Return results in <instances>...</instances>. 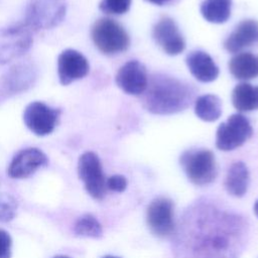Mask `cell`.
Segmentation results:
<instances>
[{
  "label": "cell",
  "mask_w": 258,
  "mask_h": 258,
  "mask_svg": "<svg viewBox=\"0 0 258 258\" xmlns=\"http://www.w3.org/2000/svg\"><path fill=\"white\" fill-rule=\"evenodd\" d=\"M195 89L172 77L153 76L144 92L143 105L149 112L168 115L186 109L195 97Z\"/></svg>",
  "instance_id": "1"
},
{
  "label": "cell",
  "mask_w": 258,
  "mask_h": 258,
  "mask_svg": "<svg viewBox=\"0 0 258 258\" xmlns=\"http://www.w3.org/2000/svg\"><path fill=\"white\" fill-rule=\"evenodd\" d=\"M66 0H31L25 8L23 23L32 30L50 29L66 17Z\"/></svg>",
  "instance_id": "2"
},
{
  "label": "cell",
  "mask_w": 258,
  "mask_h": 258,
  "mask_svg": "<svg viewBox=\"0 0 258 258\" xmlns=\"http://www.w3.org/2000/svg\"><path fill=\"white\" fill-rule=\"evenodd\" d=\"M91 36L96 47L108 55L125 51L130 45V38L126 30L111 18L98 19L92 27Z\"/></svg>",
  "instance_id": "3"
},
{
  "label": "cell",
  "mask_w": 258,
  "mask_h": 258,
  "mask_svg": "<svg viewBox=\"0 0 258 258\" xmlns=\"http://www.w3.org/2000/svg\"><path fill=\"white\" fill-rule=\"evenodd\" d=\"M180 164L188 179L197 185L211 183L217 175L215 155L208 149H190L180 156Z\"/></svg>",
  "instance_id": "4"
},
{
  "label": "cell",
  "mask_w": 258,
  "mask_h": 258,
  "mask_svg": "<svg viewBox=\"0 0 258 258\" xmlns=\"http://www.w3.org/2000/svg\"><path fill=\"white\" fill-rule=\"evenodd\" d=\"M30 29L19 22L0 29V63H7L23 55L32 44Z\"/></svg>",
  "instance_id": "5"
},
{
  "label": "cell",
  "mask_w": 258,
  "mask_h": 258,
  "mask_svg": "<svg viewBox=\"0 0 258 258\" xmlns=\"http://www.w3.org/2000/svg\"><path fill=\"white\" fill-rule=\"evenodd\" d=\"M253 134L248 118L242 114L231 115L220 124L216 134V146L223 151H230L243 145Z\"/></svg>",
  "instance_id": "6"
},
{
  "label": "cell",
  "mask_w": 258,
  "mask_h": 258,
  "mask_svg": "<svg viewBox=\"0 0 258 258\" xmlns=\"http://www.w3.org/2000/svg\"><path fill=\"white\" fill-rule=\"evenodd\" d=\"M78 173L88 194L102 200L106 194V178L99 156L92 151L83 153L78 161Z\"/></svg>",
  "instance_id": "7"
},
{
  "label": "cell",
  "mask_w": 258,
  "mask_h": 258,
  "mask_svg": "<svg viewBox=\"0 0 258 258\" xmlns=\"http://www.w3.org/2000/svg\"><path fill=\"white\" fill-rule=\"evenodd\" d=\"M59 116V109L36 101L28 104L24 109L23 122L35 135L45 136L54 130L58 123Z\"/></svg>",
  "instance_id": "8"
},
{
  "label": "cell",
  "mask_w": 258,
  "mask_h": 258,
  "mask_svg": "<svg viewBox=\"0 0 258 258\" xmlns=\"http://www.w3.org/2000/svg\"><path fill=\"white\" fill-rule=\"evenodd\" d=\"M37 78L31 63H18L10 68L0 79V100L22 93L33 86Z\"/></svg>",
  "instance_id": "9"
},
{
  "label": "cell",
  "mask_w": 258,
  "mask_h": 258,
  "mask_svg": "<svg viewBox=\"0 0 258 258\" xmlns=\"http://www.w3.org/2000/svg\"><path fill=\"white\" fill-rule=\"evenodd\" d=\"M146 221L149 230L157 237H167L174 229L173 204L164 197L154 199L148 206Z\"/></svg>",
  "instance_id": "10"
},
{
  "label": "cell",
  "mask_w": 258,
  "mask_h": 258,
  "mask_svg": "<svg viewBox=\"0 0 258 258\" xmlns=\"http://www.w3.org/2000/svg\"><path fill=\"white\" fill-rule=\"evenodd\" d=\"M47 164L48 158L43 151L36 147H28L19 150L13 156L7 174L11 178H25Z\"/></svg>",
  "instance_id": "11"
},
{
  "label": "cell",
  "mask_w": 258,
  "mask_h": 258,
  "mask_svg": "<svg viewBox=\"0 0 258 258\" xmlns=\"http://www.w3.org/2000/svg\"><path fill=\"white\" fill-rule=\"evenodd\" d=\"M152 36L162 50L169 55H177L185 48V41L173 19L165 16L153 26Z\"/></svg>",
  "instance_id": "12"
},
{
  "label": "cell",
  "mask_w": 258,
  "mask_h": 258,
  "mask_svg": "<svg viewBox=\"0 0 258 258\" xmlns=\"http://www.w3.org/2000/svg\"><path fill=\"white\" fill-rule=\"evenodd\" d=\"M90 66L87 58L78 50L64 49L57 57V75L61 85L83 79L89 73Z\"/></svg>",
  "instance_id": "13"
},
{
  "label": "cell",
  "mask_w": 258,
  "mask_h": 258,
  "mask_svg": "<svg viewBox=\"0 0 258 258\" xmlns=\"http://www.w3.org/2000/svg\"><path fill=\"white\" fill-rule=\"evenodd\" d=\"M116 84L126 94L134 96L143 94L148 85L144 64L138 60H129L124 63L116 75Z\"/></svg>",
  "instance_id": "14"
},
{
  "label": "cell",
  "mask_w": 258,
  "mask_h": 258,
  "mask_svg": "<svg viewBox=\"0 0 258 258\" xmlns=\"http://www.w3.org/2000/svg\"><path fill=\"white\" fill-rule=\"evenodd\" d=\"M256 42H258V21L246 19L230 33L224 42V47L229 52L235 53Z\"/></svg>",
  "instance_id": "15"
},
{
  "label": "cell",
  "mask_w": 258,
  "mask_h": 258,
  "mask_svg": "<svg viewBox=\"0 0 258 258\" xmlns=\"http://www.w3.org/2000/svg\"><path fill=\"white\" fill-rule=\"evenodd\" d=\"M190 74L200 82L210 83L219 76V68L214 59L205 51L195 50L189 52L185 58Z\"/></svg>",
  "instance_id": "16"
},
{
  "label": "cell",
  "mask_w": 258,
  "mask_h": 258,
  "mask_svg": "<svg viewBox=\"0 0 258 258\" xmlns=\"http://www.w3.org/2000/svg\"><path fill=\"white\" fill-rule=\"evenodd\" d=\"M229 71L238 80L246 81L258 77V55L251 52H240L229 61Z\"/></svg>",
  "instance_id": "17"
},
{
  "label": "cell",
  "mask_w": 258,
  "mask_h": 258,
  "mask_svg": "<svg viewBox=\"0 0 258 258\" xmlns=\"http://www.w3.org/2000/svg\"><path fill=\"white\" fill-rule=\"evenodd\" d=\"M249 180V170L246 164L242 161H237L231 165L227 172L225 186L230 195L242 197L248 189Z\"/></svg>",
  "instance_id": "18"
},
{
  "label": "cell",
  "mask_w": 258,
  "mask_h": 258,
  "mask_svg": "<svg viewBox=\"0 0 258 258\" xmlns=\"http://www.w3.org/2000/svg\"><path fill=\"white\" fill-rule=\"evenodd\" d=\"M232 103L239 112L258 110V86L249 83L238 84L232 92Z\"/></svg>",
  "instance_id": "19"
},
{
  "label": "cell",
  "mask_w": 258,
  "mask_h": 258,
  "mask_svg": "<svg viewBox=\"0 0 258 258\" xmlns=\"http://www.w3.org/2000/svg\"><path fill=\"white\" fill-rule=\"evenodd\" d=\"M232 0H205L201 5L203 17L211 23H224L231 16Z\"/></svg>",
  "instance_id": "20"
},
{
  "label": "cell",
  "mask_w": 258,
  "mask_h": 258,
  "mask_svg": "<svg viewBox=\"0 0 258 258\" xmlns=\"http://www.w3.org/2000/svg\"><path fill=\"white\" fill-rule=\"evenodd\" d=\"M195 113L203 121H216L222 114L221 100L215 95H203L196 100Z\"/></svg>",
  "instance_id": "21"
},
{
  "label": "cell",
  "mask_w": 258,
  "mask_h": 258,
  "mask_svg": "<svg viewBox=\"0 0 258 258\" xmlns=\"http://www.w3.org/2000/svg\"><path fill=\"white\" fill-rule=\"evenodd\" d=\"M74 232L77 236L100 238L103 234L102 226L99 221L91 214L80 217L74 226Z\"/></svg>",
  "instance_id": "22"
},
{
  "label": "cell",
  "mask_w": 258,
  "mask_h": 258,
  "mask_svg": "<svg viewBox=\"0 0 258 258\" xmlns=\"http://www.w3.org/2000/svg\"><path fill=\"white\" fill-rule=\"evenodd\" d=\"M17 210L16 200L8 194H0V222H10Z\"/></svg>",
  "instance_id": "23"
},
{
  "label": "cell",
  "mask_w": 258,
  "mask_h": 258,
  "mask_svg": "<svg viewBox=\"0 0 258 258\" xmlns=\"http://www.w3.org/2000/svg\"><path fill=\"white\" fill-rule=\"evenodd\" d=\"M131 2L132 0H101L99 9L106 14L121 15L130 9Z\"/></svg>",
  "instance_id": "24"
},
{
  "label": "cell",
  "mask_w": 258,
  "mask_h": 258,
  "mask_svg": "<svg viewBox=\"0 0 258 258\" xmlns=\"http://www.w3.org/2000/svg\"><path fill=\"white\" fill-rule=\"evenodd\" d=\"M127 186V179L121 174H115L106 179V187L112 191L121 192Z\"/></svg>",
  "instance_id": "25"
},
{
  "label": "cell",
  "mask_w": 258,
  "mask_h": 258,
  "mask_svg": "<svg viewBox=\"0 0 258 258\" xmlns=\"http://www.w3.org/2000/svg\"><path fill=\"white\" fill-rule=\"evenodd\" d=\"M11 246L12 240L10 235L5 230L0 229V258L11 257Z\"/></svg>",
  "instance_id": "26"
},
{
  "label": "cell",
  "mask_w": 258,
  "mask_h": 258,
  "mask_svg": "<svg viewBox=\"0 0 258 258\" xmlns=\"http://www.w3.org/2000/svg\"><path fill=\"white\" fill-rule=\"evenodd\" d=\"M147 2H150L152 4H155V5H158V6H162V5H165V4H168L169 2H171L172 0H145Z\"/></svg>",
  "instance_id": "27"
},
{
  "label": "cell",
  "mask_w": 258,
  "mask_h": 258,
  "mask_svg": "<svg viewBox=\"0 0 258 258\" xmlns=\"http://www.w3.org/2000/svg\"><path fill=\"white\" fill-rule=\"evenodd\" d=\"M254 213L256 214V216L258 217V201L255 203L254 205Z\"/></svg>",
  "instance_id": "28"
},
{
  "label": "cell",
  "mask_w": 258,
  "mask_h": 258,
  "mask_svg": "<svg viewBox=\"0 0 258 258\" xmlns=\"http://www.w3.org/2000/svg\"><path fill=\"white\" fill-rule=\"evenodd\" d=\"M53 258H70V257L63 256V255H58V256H55V257H53Z\"/></svg>",
  "instance_id": "29"
},
{
  "label": "cell",
  "mask_w": 258,
  "mask_h": 258,
  "mask_svg": "<svg viewBox=\"0 0 258 258\" xmlns=\"http://www.w3.org/2000/svg\"><path fill=\"white\" fill-rule=\"evenodd\" d=\"M103 258H118V257H115V256H105Z\"/></svg>",
  "instance_id": "30"
}]
</instances>
